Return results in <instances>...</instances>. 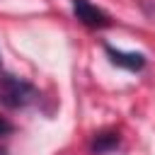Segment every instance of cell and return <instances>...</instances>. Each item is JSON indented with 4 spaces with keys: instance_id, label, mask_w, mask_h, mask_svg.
<instances>
[{
    "instance_id": "obj_1",
    "label": "cell",
    "mask_w": 155,
    "mask_h": 155,
    "mask_svg": "<svg viewBox=\"0 0 155 155\" xmlns=\"http://www.w3.org/2000/svg\"><path fill=\"white\" fill-rule=\"evenodd\" d=\"M34 99H36V90H34L29 82H24V80H19V78H12V75H7V78L2 80V85H0V102H2L5 107L19 109V107L31 104Z\"/></svg>"
},
{
    "instance_id": "obj_2",
    "label": "cell",
    "mask_w": 155,
    "mask_h": 155,
    "mask_svg": "<svg viewBox=\"0 0 155 155\" xmlns=\"http://www.w3.org/2000/svg\"><path fill=\"white\" fill-rule=\"evenodd\" d=\"M73 2V12L78 17V22H82L85 27H92V29H102V27H109L111 19L104 10H99L97 5H92L90 0H70Z\"/></svg>"
},
{
    "instance_id": "obj_3",
    "label": "cell",
    "mask_w": 155,
    "mask_h": 155,
    "mask_svg": "<svg viewBox=\"0 0 155 155\" xmlns=\"http://www.w3.org/2000/svg\"><path fill=\"white\" fill-rule=\"evenodd\" d=\"M104 48H107L111 63H116V65H121L126 70H140L145 65L143 53H126V51H119V48H111V46H104Z\"/></svg>"
},
{
    "instance_id": "obj_4",
    "label": "cell",
    "mask_w": 155,
    "mask_h": 155,
    "mask_svg": "<svg viewBox=\"0 0 155 155\" xmlns=\"http://www.w3.org/2000/svg\"><path fill=\"white\" fill-rule=\"evenodd\" d=\"M10 131H12V124L5 121V119H0V136H5V133H10Z\"/></svg>"
},
{
    "instance_id": "obj_5",
    "label": "cell",
    "mask_w": 155,
    "mask_h": 155,
    "mask_svg": "<svg viewBox=\"0 0 155 155\" xmlns=\"http://www.w3.org/2000/svg\"><path fill=\"white\" fill-rule=\"evenodd\" d=\"M0 155H5V150H0Z\"/></svg>"
},
{
    "instance_id": "obj_6",
    "label": "cell",
    "mask_w": 155,
    "mask_h": 155,
    "mask_svg": "<svg viewBox=\"0 0 155 155\" xmlns=\"http://www.w3.org/2000/svg\"><path fill=\"white\" fill-rule=\"evenodd\" d=\"M0 68H2V65H0Z\"/></svg>"
}]
</instances>
